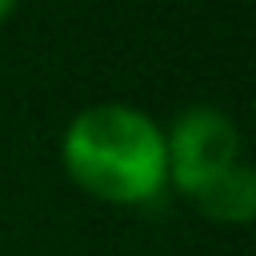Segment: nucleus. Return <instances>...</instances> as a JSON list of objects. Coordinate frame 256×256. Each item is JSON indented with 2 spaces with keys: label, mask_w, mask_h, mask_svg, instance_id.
I'll list each match as a JSON object with an SVG mask.
<instances>
[{
  "label": "nucleus",
  "mask_w": 256,
  "mask_h": 256,
  "mask_svg": "<svg viewBox=\"0 0 256 256\" xmlns=\"http://www.w3.org/2000/svg\"><path fill=\"white\" fill-rule=\"evenodd\" d=\"M60 164L64 176L100 204H152L168 188L164 124L128 100L88 104L60 132Z\"/></svg>",
  "instance_id": "1"
},
{
  "label": "nucleus",
  "mask_w": 256,
  "mask_h": 256,
  "mask_svg": "<svg viewBox=\"0 0 256 256\" xmlns=\"http://www.w3.org/2000/svg\"><path fill=\"white\" fill-rule=\"evenodd\" d=\"M164 160L168 188L192 200L244 160L240 124L216 104H192L164 128Z\"/></svg>",
  "instance_id": "2"
},
{
  "label": "nucleus",
  "mask_w": 256,
  "mask_h": 256,
  "mask_svg": "<svg viewBox=\"0 0 256 256\" xmlns=\"http://www.w3.org/2000/svg\"><path fill=\"white\" fill-rule=\"evenodd\" d=\"M196 212L216 224H252L256 220V172L248 160H240L232 172H224L216 184H208L200 196H192Z\"/></svg>",
  "instance_id": "3"
},
{
  "label": "nucleus",
  "mask_w": 256,
  "mask_h": 256,
  "mask_svg": "<svg viewBox=\"0 0 256 256\" xmlns=\"http://www.w3.org/2000/svg\"><path fill=\"white\" fill-rule=\"evenodd\" d=\"M16 4H20V0H0V24H8V20H12Z\"/></svg>",
  "instance_id": "4"
}]
</instances>
